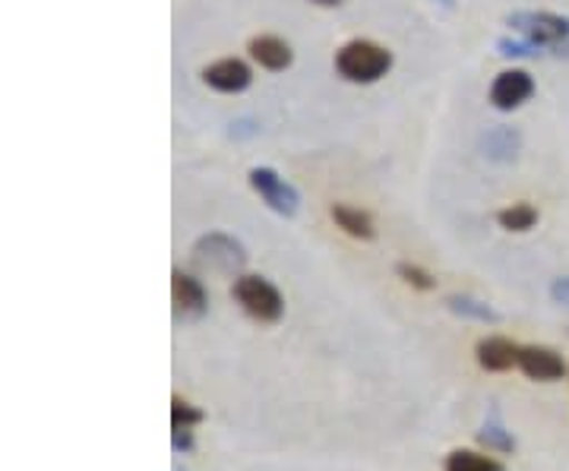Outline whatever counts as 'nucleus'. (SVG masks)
Listing matches in <instances>:
<instances>
[{
  "label": "nucleus",
  "mask_w": 569,
  "mask_h": 471,
  "mask_svg": "<svg viewBox=\"0 0 569 471\" xmlns=\"http://www.w3.org/2000/svg\"><path fill=\"white\" fill-rule=\"evenodd\" d=\"M392 67V54H389L383 44L367 39H355L339 48L336 54V70L339 77L348 82H358V86H370V82L383 80Z\"/></svg>",
  "instance_id": "nucleus-1"
},
{
  "label": "nucleus",
  "mask_w": 569,
  "mask_h": 471,
  "mask_svg": "<svg viewBox=\"0 0 569 471\" xmlns=\"http://www.w3.org/2000/svg\"><path fill=\"white\" fill-rule=\"evenodd\" d=\"M231 294H234V301L241 304L247 317L257 320V323L272 327V323H279L284 317L282 291L272 285L269 279H263V275H238Z\"/></svg>",
  "instance_id": "nucleus-2"
},
{
  "label": "nucleus",
  "mask_w": 569,
  "mask_h": 471,
  "mask_svg": "<svg viewBox=\"0 0 569 471\" xmlns=\"http://www.w3.org/2000/svg\"><path fill=\"white\" fill-rule=\"evenodd\" d=\"M193 263L212 275H238L247 267V247L231 234L212 231L193 244Z\"/></svg>",
  "instance_id": "nucleus-3"
},
{
  "label": "nucleus",
  "mask_w": 569,
  "mask_h": 471,
  "mask_svg": "<svg viewBox=\"0 0 569 471\" xmlns=\"http://www.w3.org/2000/svg\"><path fill=\"white\" fill-rule=\"evenodd\" d=\"M250 187L257 190V197L272 212H279L284 219H291L301 209V193L288 184L279 171H272V168H250Z\"/></svg>",
  "instance_id": "nucleus-4"
},
{
  "label": "nucleus",
  "mask_w": 569,
  "mask_h": 471,
  "mask_svg": "<svg viewBox=\"0 0 569 471\" xmlns=\"http://www.w3.org/2000/svg\"><path fill=\"white\" fill-rule=\"evenodd\" d=\"M512 32H519L522 39L535 41L538 48H557L569 39V20L553 17V13H535V10H522L509 17Z\"/></svg>",
  "instance_id": "nucleus-5"
},
{
  "label": "nucleus",
  "mask_w": 569,
  "mask_h": 471,
  "mask_svg": "<svg viewBox=\"0 0 569 471\" xmlns=\"http://www.w3.org/2000/svg\"><path fill=\"white\" fill-rule=\"evenodd\" d=\"M535 96V80L526 70H503L490 86V104L497 111H516Z\"/></svg>",
  "instance_id": "nucleus-6"
},
{
  "label": "nucleus",
  "mask_w": 569,
  "mask_h": 471,
  "mask_svg": "<svg viewBox=\"0 0 569 471\" xmlns=\"http://www.w3.org/2000/svg\"><path fill=\"white\" fill-rule=\"evenodd\" d=\"M171 301H174V313L181 320H203L209 310V294L200 279L183 275L181 269L171 272Z\"/></svg>",
  "instance_id": "nucleus-7"
},
{
  "label": "nucleus",
  "mask_w": 569,
  "mask_h": 471,
  "mask_svg": "<svg viewBox=\"0 0 569 471\" xmlns=\"http://www.w3.org/2000/svg\"><path fill=\"white\" fill-rule=\"evenodd\" d=\"M519 370L529 380L553 383V380H560L567 373V364H563V354L548 349V345H522V351H519Z\"/></svg>",
  "instance_id": "nucleus-8"
},
{
  "label": "nucleus",
  "mask_w": 569,
  "mask_h": 471,
  "mask_svg": "<svg viewBox=\"0 0 569 471\" xmlns=\"http://www.w3.org/2000/svg\"><path fill=\"white\" fill-rule=\"evenodd\" d=\"M203 80L209 89H216V92H224V96H238V92H244L250 80H253V73H250V67L244 61H238V58H224V61L209 63L203 70Z\"/></svg>",
  "instance_id": "nucleus-9"
},
{
  "label": "nucleus",
  "mask_w": 569,
  "mask_h": 471,
  "mask_svg": "<svg viewBox=\"0 0 569 471\" xmlns=\"http://www.w3.org/2000/svg\"><path fill=\"white\" fill-rule=\"evenodd\" d=\"M519 351L522 345H516V342H509L503 335H488V339H481L478 342V364L490 373H503V370L519 368Z\"/></svg>",
  "instance_id": "nucleus-10"
},
{
  "label": "nucleus",
  "mask_w": 569,
  "mask_h": 471,
  "mask_svg": "<svg viewBox=\"0 0 569 471\" xmlns=\"http://www.w3.org/2000/svg\"><path fill=\"white\" fill-rule=\"evenodd\" d=\"M250 58L260 63V67H266V70H272V73L291 67V61H295L288 41L276 39V36H260V39L250 41Z\"/></svg>",
  "instance_id": "nucleus-11"
},
{
  "label": "nucleus",
  "mask_w": 569,
  "mask_h": 471,
  "mask_svg": "<svg viewBox=\"0 0 569 471\" xmlns=\"http://www.w3.org/2000/svg\"><path fill=\"white\" fill-rule=\"evenodd\" d=\"M329 216H332V222L342 228L346 234L358 238V241H370V238L377 234V228H373V219H370V212L358 209V206L336 203L332 209H329Z\"/></svg>",
  "instance_id": "nucleus-12"
},
{
  "label": "nucleus",
  "mask_w": 569,
  "mask_h": 471,
  "mask_svg": "<svg viewBox=\"0 0 569 471\" xmlns=\"http://www.w3.org/2000/svg\"><path fill=\"white\" fill-rule=\"evenodd\" d=\"M519 146H522V137L512 127H493L485 137V156L493 162H509L519 156Z\"/></svg>",
  "instance_id": "nucleus-13"
},
{
  "label": "nucleus",
  "mask_w": 569,
  "mask_h": 471,
  "mask_svg": "<svg viewBox=\"0 0 569 471\" xmlns=\"http://www.w3.org/2000/svg\"><path fill=\"white\" fill-rule=\"evenodd\" d=\"M447 308L452 313H459V317H466V320H478V323H500V313L485 304V301H478V298H468V294H452L447 298Z\"/></svg>",
  "instance_id": "nucleus-14"
},
{
  "label": "nucleus",
  "mask_w": 569,
  "mask_h": 471,
  "mask_svg": "<svg viewBox=\"0 0 569 471\" xmlns=\"http://www.w3.org/2000/svg\"><path fill=\"white\" fill-rule=\"evenodd\" d=\"M443 471H507L497 459L490 455H481L475 450H452L447 455V465Z\"/></svg>",
  "instance_id": "nucleus-15"
},
{
  "label": "nucleus",
  "mask_w": 569,
  "mask_h": 471,
  "mask_svg": "<svg viewBox=\"0 0 569 471\" xmlns=\"http://www.w3.org/2000/svg\"><path fill=\"white\" fill-rule=\"evenodd\" d=\"M497 222H500V228H507V231L522 234V231H531V228L538 226V209L531 203H512L497 212Z\"/></svg>",
  "instance_id": "nucleus-16"
},
{
  "label": "nucleus",
  "mask_w": 569,
  "mask_h": 471,
  "mask_svg": "<svg viewBox=\"0 0 569 471\" xmlns=\"http://www.w3.org/2000/svg\"><path fill=\"white\" fill-rule=\"evenodd\" d=\"M478 440L488 447V450H497V452H512L516 450V440H512V433L497 421V418H490L488 424L481 428V433H478Z\"/></svg>",
  "instance_id": "nucleus-17"
},
{
  "label": "nucleus",
  "mask_w": 569,
  "mask_h": 471,
  "mask_svg": "<svg viewBox=\"0 0 569 471\" xmlns=\"http://www.w3.org/2000/svg\"><path fill=\"white\" fill-rule=\"evenodd\" d=\"M396 275H399L406 285L418 288V291H433V288H437V279H433L427 269L415 267V263H399V267H396Z\"/></svg>",
  "instance_id": "nucleus-18"
},
{
  "label": "nucleus",
  "mask_w": 569,
  "mask_h": 471,
  "mask_svg": "<svg viewBox=\"0 0 569 471\" xmlns=\"http://www.w3.org/2000/svg\"><path fill=\"white\" fill-rule=\"evenodd\" d=\"M203 411L193 409L190 402L171 399V428H197V424H203Z\"/></svg>",
  "instance_id": "nucleus-19"
},
{
  "label": "nucleus",
  "mask_w": 569,
  "mask_h": 471,
  "mask_svg": "<svg viewBox=\"0 0 569 471\" xmlns=\"http://www.w3.org/2000/svg\"><path fill=\"white\" fill-rule=\"evenodd\" d=\"M497 48H500L503 58H531V54H538V44L529 39H500L497 41Z\"/></svg>",
  "instance_id": "nucleus-20"
},
{
  "label": "nucleus",
  "mask_w": 569,
  "mask_h": 471,
  "mask_svg": "<svg viewBox=\"0 0 569 471\" xmlns=\"http://www.w3.org/2000/svg\"><path fill=\"white\" fill-rule=\"evenodd\" d=\"M171 447H174V452L193 450V428H174L171 431Z\"/></svg>",
  "instance_id": "nucleus-21"
},
{
  "label": "nucleus",
  "mask_w": 569,
  "mask_h": 471,
  "mask_svg": "<svg viewBox=\"0 0 569 471\" xmlns=\"http://www.w3.org/2000/svg\"><path fill=\"white\" fill-rule=\"evenodd\" d=\"M550 298H553L560 308H569V275H563V279H553V285H550Z\"/></svg>",
  "instance_id": "nucleus-22"
},
{
  "label": "nucleus",
  "mask_w": 569,
  "mask_h": 471,
  "mask_svg": "<svg viewBox=\"0 0 569 471\" xmlns=\"http://www.w3.org/2000/svg\"><path fill=\"white\" fill-rule=\"evenodd\" d=\"M310 3H317V7H339L342 0H310Z\"/></svg>",
  "instance_id": "nucleus-23"
},
{
  "label": "nucleus",
  "mask_w": 569,
  "mask_h": 471,
  "mask_svg": "<svg viewBox=\"0 0 569 471\" xmlns=\"http://www.w3.org/2000/svg\"><path fill=\"white\" fill-rule=\"evenodd\" d=\"M437 3H443V7H456V0H437Z\"/></svg>",
  "instance_id": "nucleus-24"
}]
</instances>
